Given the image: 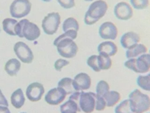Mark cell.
I'll list each match as a JSON object with an SVG mask.
<instances>
[{
  "mask_svg": "<svg viewBox=\"0 0 150 113\" xmlns=\"http://www.w3.org/2000/svg\"><path fill=\"white\" fill-rule=\"evenodd\" d=\"M108 10V4L105 0H96L91 2L84 15V23L86 25H93L104 17Z\"/></svg>",
  "mask_w": 150,
  "mask_h": 113,
  "instance_id": "2",
  "label": "cell"
},
{
  "mask_svg": "<svg viewBox=\"0 0 150 113\" xmlns=\"http://www.w3.org/2000/svg\"><path fill=\"white\" fill-rule=\"evenodd\" d=\"M45 93L44 86L40 82H32L26 88L25 96L31 102H37L43 97Z\"/></svg>",
  "mask_w": 150,
  "mask_h": 113,
  "instance_id": "10",
  "label": "cell"
},
{
  "mask_svg": "<svg viewBox=\"0 0 150 113\" xmlns=\"http://www.w3.org/2000/svg\"><path fill=\"white\" fill-rule=\"evenodd\" d=\"M137 43H140V36L138 33L134 32V31L125 32L120 37V44L124 49H129L130 47L136 45Z\"/></svg>",
  "mask_w": 150,
  "mask_h": 113,
  "instance_id": "14",
  "label": "cell"
},
{
  "mask_svg": "<svg viewBox=\"0 0 150 113\" xmlns=\"http://www.w3.org/2000/svg\"><path fill=\"white\" fill-rule=\"evenodd\" d=\"M0 113H11L8 106H2L0 105Z\"/></svg>",
  "mask_w": 150,
  "mask_h": 113,
  "instance_id": "35",
  "label": "cell"
},
{
  "mask_svg": "<svg viewBox=\"0 0 150 113\" xmlns=\"http://www.w3.org/2000/svg\"><path fill=\"white\" fill-rule=\"evenodd\" d=\"M98 33L100 38L103 40H110L113 41L118 36V28L113 22L111 21H106L102 23L98 29Z\"/></svg>",
  "mask_w": 150,
  "mask_h": 113,
  "instance_id": "11",
  "label": "cell"
},
{
  "mask_svg": "<svg viewBox=\"0 0 150 113\" xmlns=\"http://www.w3.org/2000/svg\"><path fill=\"white\" fill-rule=\"evenodd\" d=\"M113 13H114L115 17L119 20H130L133 17V8L128 2L120 1L115 4Z\"/></svg>",
  "mask_w": 150,
  "mask_h": 113,
  "instance_id": "9",
  "label": "cell"
},
{
  "mask_svg": "<svg viewBox=\"0 0 150 113\" xmlns=\"http://www.w3.org/2000/svg\"><path fill=\"white\" fill-rule=\"evenodd\" d=\"M25 99L26 96L24 95V92L21 88H17L15 91H13L10 96V102L12 106L16 109H20L23 106L25 103Z\"/></svg>",
  "mask_w": 150,
  "mask_h": 113,
  "instance_id": "16",
  "label": "cell"
},
{
  "mask_svg": "<svg viewBox=\"0 0 150 113\" xmlns=\"http://www.w3.org/2000/svg\"><path fill=\"white\" fill-rule=\"evenodd\" d=\"M87 65L90 67L94 72H100V68H99V64H98V55L93 54L91 56H89L86 60Z\"/></svg>",
  "mask_w": 150,
  "mask_h": 113,
  "instance_id": "29",
  "label": "cell"
},
{
  "mask_svg": "<svg viewBox=\"0 0 150 113\" xmlns=\"http://www.w3.org/2000/svg\"><path fill=\"white\" fill-rule=\"evenodd\" d=\"M84 1H87V2H88V1H92V2H93L94 0H84Z\"/></svg>",
  "mask_w": 150,
  "mask_h": 113,
  "instance_id": "37",
  "label": "cell"
},
{
  "mask_svg": "<svg viewBox=\"0 0 150 113\" xmlns=\"http://www.w3.org/2000/svg\"><path fill=\"white\" fill-rule=\"evenodd\" d=\"M13 51L17 59L20 60V62L22 63L29 64L34 60V54H33L32 49L22 41H18L14 44Z\"/></svg>",
  "mask_w": 150,
  "mask_h": 113,
  "instance_id": "7",
  "label": "cell"
},
{
  "mask_svg": "<svg viewBox=\"0 0 150 113\" xmlns=\"http://www.w3.org/2000/svg\"><path fill=\"white\" fill-rule=\"evenodd\" d=\"M66 96V92L62 88L57 86V87L48 90V92L44 96V100L49 105H60L64 102Z\"/></svg>",
  "mask_w": 150,
  "mask_h": 113,
  "instance_id": "12",
  "label": "cell"
},
{
  "mask_svg": "<svg viewBox=\"0 0 150 113\" xmlns=\"http://www.w3.org/2000/svg\"><path fill=\"white\" fill-rule=\"evenodd\" d=\"M58 87L62 88L67 95H70L72 92H74V87H73V79L70 77H63L58 81L57 84Z\"/></svg>",
  "mask_w": 150,
  "mask_h": 113,
  "instance_id": "23",
  "label": "cell"
},
{
  "mask_svg": "<svg viewBox=\"0 0 150 113\" xmlns=\"http://www.w3.org/2000/svg\"><path fill=\"white\" fill-rule=\"evenodd\" d=\"M136 83L140 89L150 92V71L146 74H139L136 78Z\"/></svg>",
  "mask_w": 150,
  "mask_h": 113,
  "instance_id": "22",
  "label": "cell"
},
{
  "mask_svg": "<svg viewBox=\"0 0 150 113\" xmlns=\"http://www.w3.org/2000/svg\"><path fill=\"white\" fill-rule=\"evenodd\" d=\"M0 105H2V106H8V100L6 99V97L4 96L1 89H0Z\"/></svg>",
  "mask_w": 150,
  "mask_h": 113,
  "instance_id": "34",
  "label": "cell"
},
{
  "mask_svg": "<svg viewBox=\"0 0 150 113\" xmlns=\"http://www.w3.org/2000/svg\"><path fill=\"white\" fill-rule=\"evenodd\" d=\"M67 65H69V61L65 58H59L54 62V68L56 71H61Z\"/></svg>",
  "mask_w": 150,
  "mask_h": 113,
  "instance_id": "31",
  "label": "cell"
},
{
  "mask_svg": "<svg viewBox=\"0 0 150 113\" xmlns=\"http://www.w3.org/2000/svg\"><path fill=\"white\" fill-rule=\"evenodd\" d=\"M57 2L64 9H71L75 6V0H57Z\"/></svg>",
  "mask_w": 150,
  "mask_h": 113,
  "instance_id": "32",
  "label": "cell"
},
{
  "mask_svg": "<svg viewBox=\"0 0 150 113\" xmlns=\"http://www.w3.org/2000/svg\"><path fill=\"white\" fill-rule=\"evenodd\" d=\"M80 95H81V91H74V92H72L71 94L69 95V99L74 102H76V103H78Z\"/></svg>",
  "mask_w": 150,
  "mask_h": 113,
  "instance_id": "33",
  "label": "cell"
},
{
  "mask_svg": "<svg viewBox=\"0 0 150 113\" xmlns=\"http://www.w3.org/2000/svg\"><path fill=\"white\" fill-rule=\"evenodd\" d=\"M149 1H150V0H149Z\"/></svg>",
  "mask_w": 150,
  "mask_h": 113,
  "instance_id": "42",
  "label": "cell"
},
{
  "mask_svg": "<svg viewBox=\"0 0 150 113\" xmlns=\"http://www.w3.org/2000/svg\"><path fill=\"white\" fill-rule=\"evenodd\" d=\"M104 99L106 101L107 107H114L120 102L121 94L116 90H109L104 96Z\"/></svg>",
  "mask_w": 150,
  "mask_h": 113,
  "instance_id": "19",
  "label": "cell"
},
{
  "mask_svg": "<svg viewBox=\"0 0 150 113\" xmlns=\"http://www.w3.org/2000/svg\"><path fill=\"white\" fill-rule=\"evenodd\" d=\"M21 68V62L17 58H11L5 63L4 70L9 76H16Z\"/></svg>",
  "mask_w": 150,
  "mask_h": 113,
  "instance_id": "18",
  "label": "cell"
},
{
  "mask_svg": "<svg viewBox=\"0 0 150 113\" xmlns=\"http://www.w3.org/2000/svg\"><path fill=\"white\" fill-rule=\"evenodd\" d=\"M41 1H43V2H50V1H52V0H41Z\"/></svg>",
  "mask_w": 150,
  "mask_h": 113,
  "instance_id": "36",
  "label": "cell"
},
{
  "mask_svg": "<svg viewBox=\"0 0 150 113\" xmlns=\"http://www.w3.org/2000/svg\"><path fill=\"white\" fill-rule=\"evenodd\" d=\"M145 113H149V112H145Z\"/></svg>",
  "mask_w": 150,
  "mask_h": 113,
  "instance_id": "40",
  "label": "cell"
},
{
  "mask_svg": "<svg viewBox=\"0 0 150 113\" xmlns=\"http://www.w3.org/2000/svg\"><path fill=\"white\" fill-rule=\"evenodd\" d=\"M60 23H61L60 14L58 12H50L42 19L41 26H42V30L44 31L45 34L53 35L58 31Z\"/></svg>",
  "mask_w": 150,
  "mask_h": 113,
  "instance_id": "6",
  "label": "cell"
},
{
  "mask_svg": "<svg viewBox=\"0 0 150 113\" xmlns=\"http://www.w3.org/2000/svg\"><path fill=\"white\" fill-rule=\"evenodd\" d=\"M91 77L85 72L76 74L73 78V87L75 91H87L91 87Z\"/></svg>",
  "mask_w": 150,
  "mask_h": 113,
  "instance_id": "13",
  "label": "cell"
},
{
  "mask_svg": "<svg viewBox=\"0 0 150 113\" xmlns=\"http://www.w3.org/2000/svg\"><path fill=\"white\" fill-rule=\"evenodd\" d=\"M81 112L78 103L68 99L67 101L61 103L60 105V113H78Z\"/></svg>",
  "mask_w": 150,
  "mask_h": 113,
  "instance_id": "21",
  "label": "cell"
},
{
  "mask_svg": "<svg viewBox=\"0 0 150 113\" xmlns=\"http://www.w3.org/2000/svg\"><path fill=\"white\" fill-rule=\"evenodd\" d=\"M32 5L29 0H13L9 7V13L12 18L22 19L28 15Z\"/></svg>",
  "mask_w": 150,
  "mask_h": 113,
  "instance_id": "5",
  "label": "cell"
},
{
  "mask_svg": "<svg viewBox=\"0 0 150 113\" xmlns=\"http://www.w3.org/2000/svg\"><path fill=\"white\" fill-rule=\"evenodd\" d=\"M62 30L63 32H66V31L69 30H73V31H77L78 32L79 30V23L77 21V19H75L74 17H68L66 18L62 23Z\"/></svg>",
  "mask_w": 150,
  "mask_h": 113,
  "instance_id": "25",
  "label": "cell"
},
{
  "mask_svg": "<svg viewBox=\"0 0 150 113\" xmlns=\"http://www.w3.org/2000/svg\"><path fill=\"white\" fill-rule=\"evenodd\" d=\"M40 28L37 24L26 18L20 19L15 26V35L19 38H25L28 41H35L40 37Z\"/></svg>",
  "mask_w": 150,
  "mask_h": 113,
  "instance_id": "1",
  "label": "cell"
},
{
  "mask_svg": "<svg viewBox=\"0 0 150 113\" xmlns=\"http://www.w3.org/2000/svg\"><path fill=\"white\" fill-rule=\"evenodd\" d=\"M0 31H1V28H0Z\"/></svg>",
  "mask_w": 150,
  "mask_h": 113,
  "instance_id": "41",
  "label": "cell"
},
{
  "mask_svg": "<svg viewBox=\"0 0 150 113\" xmlns=\"http://www.w3.org/2000/svg\"><path fill=\"white\" fill-rule=\"evenodd\" d=\"M96 93L91 91H81V95L78 101L80 111L83 113H92L95 110Z\"/></svg>",
  "mask_w": 150,
  "mask_h": 113,
  "instance_id": "8",
  "label": "cell"
},
{
  "mask_svg": "<svg viewBox=\"0 0 150 113\" xmlns=\"http://www.w3.org/2000/svg\"><path fill=\"white\" fill-rule=\"evenodd\" d=\"M129 4L133 9L143 10L149 6V0H129Z\"/></svg>",
  "mask_w": 150,
  "mask_h": 113,
  "instance_id": "28",
  "label": "cell"
},
{
  "mask_svg": "<svg viewBox=\"0 0 150 113\" xmlns=\"http://www.w3.org/2000/svg\"><path fill=\"white\" fill-rule=\"evenodd\" d=\"M17 19L15 18H5L2 21V28H3L4 32L7 33L8 35L11 36H16L15 35V26L17 24Z\"/></svg>",
  "mask_w": 150,
  "mask_h": 113,
  "instance_id": "20",
  "label": "cell"
},
{
  "mask_svg": "<svg viewBox=\"0 0 150 113\" xmlns=\"http://www.w3.org/2000/svg\"><path fill=\"white\" fill-rule=\"evenodd\" d=\"M148 53H150V49H148Z\"/></svg>",
  "mask_w": 150,
  "mask_h": 113,
  "instance_id": "38",
  "label": "cell"
},
{
  "mask_svg": "<svg viewBox=\"0 0 150 113\" xmlns=\"http://www.w3.org/2000/svg\"><path fill=\"white\" fill-rule=\"evenodd\" d=\"M20 113H27V112H20Z\"/></svg>",
  "mask_w": 150,
  "mask_h": 113,
  "instance_id": "39",
  "label": "cell"
},
{
  "mask_svg": "<svg viewBox=\"0 0 150 113\" xmlns=\"http://www.w3.org/2000/svg\"><path fill=\"white\" fill-rule=\"evenodd\" d=\"M98 53H104L109 55L110 57H113L114 55L117 53L118 47L113 41L110 40H105V41L101 42L97 47Z\"/></svg>",
  "mask_w": 150,
  "mask_h": 113,
  "instance_id": "15",
  "label": "cell"
},
{
  "mask_svg": "<svg viewBox=\"0 0 150 113\" xmlns=\"http://www.w3.org/2000/svg\"><path fill=\"white\" fill-rule=\"evenodd\" d=\"M110 90V86L108 84L107 81L105 80H100L98 81L97 84H96V94L99 95V96H102L104 97L106 93Z\"/></svg>",
  "mask_w": 150,
  "mask_h": 113,
  "instance_id": "27",
  "label": "cell"
},
{
  "mask_svg": "<svg viewBox=\"0 0 150 113\" xmlns=\"http://www.w3.org/2000/svg\"><path fill=\"white\" fill-rule=\"evenodd\" d=\"M114 112L115 113H133L128 98L127 99L122 100V101H120L117 105H116Z\"/></svg>",
  "mask_w": 150,
  "mask_h": 113,
  "instance_id": "26",
  "label": "cell"
},
{
  "mask_svg": "<svg viewBox=\"0 0 150 113\" xmlns=\"http://www.w3.org/2000/svg\"><path fill=\"white\" fill-rule=\"evenodd\" d=\"M148 52V49L142 43H137L136 45L130 47L129 49H126V52H125V56H126L127 59L130 58H136V57L140 56V55L147 53Z\"/></svg>",
  "mask_w": 150,
  "mask_h": 113,
  "instance_id": "17",
  "label": "cell"
},
{
  "mask_svg": "<svg viewBox=\"0 0 150 113\" xmlns=\"http://www.w3.org/2000/svg\"><path fill=\"white\" fill-rule=\"evenodd\" d=\"M107 107L106 101L102 96H99L96 94V101H95V110L96 111H103Z\"/></svg>",
  "mask_w": 150,
  "mask_h": 113,
  "instance_id": "30",
  "label": "cell"
},
{
  "mask_svg": "<svg viewBox=\"0 0 150 113\" xmlns=\"http://www.w3.org/2000/svg\"><path fill=\"white\" fill-rule=\"evenodd\" d=\"M133 113H145L150 109V97L140 89H134L128 95Z\"/></svg>",
  "mask_w": 150,
  "mask_h": 113,
  "instance_id": "3",
  "label": "cell"
},
{
  "mask_svg": "<svg viewBox=\"0 0 150 113\" xmlns=\"http://www.w3.org/2000/svg\"><path fill=\"white\" fill-rule=\"evenodd\" d=\"M127 69L138 74H146L150 71V53H144L136 58L127 59L124 62Z\"/></svg>",
  "mask_w": 150,
  "mask_h": 113,
  "instance_id": "4",
  "label": "cell"
},
{
  "mask_svg": "<svg viewBox=\"0 0 150 113\" xmlns=\"http://www.w3.org/2000/svg\"><path fill=\"white\" fill-rule=\"evenodd\" d=\"M98 64L100 70H109L112 66V59L107 54L98 53Z\"/></svg>",
  "mask_w": 150,
  "mask_h": 113,
  "instance_id": "24",
  "label": "cell"
}]
</instances>
